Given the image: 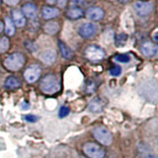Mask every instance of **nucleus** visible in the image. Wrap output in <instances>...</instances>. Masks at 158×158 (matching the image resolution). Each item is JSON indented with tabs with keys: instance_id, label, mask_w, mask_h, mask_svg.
Returning <instances> with one entry per match:
<instances>
[{
	"instance_id": "obj_1",
	"label": "nucleus",
	"mask_w": 158,
	"mask_h": 158,
	"mask_svg": "<svg viewBox=\"0 0 158 158\" xmlns=\"http://www.w3.org/2000/svg\"><path fill=\"white\" fill-rule=\"evenodd\" d=\"M41 90L46 94H54L59 90V82L54 74H48L40 83Z\"/></svg>"
},
{
	"instance_id": "obj_24",
	"label": "nucleus",
	"mask_w": 158,
	"mask_h": 158,
	"mask_svg": "<svg viewBox=\"0 0 158 158\" xmlns=\"http://www.w3.org/2000/svg\"><path fill=\"white\" fill-rule=\"evenodd\" d=\"M121 73H122V68L118 65H116L110 69V74L112 76H118L121 75Z\"/></svg>"
},
{
	"instance_id": "obj_16",
	"label": "nucleus",
	"mask_w": 158,
	"mask_h": 158,
	"mask_svg": "<svg viewBox=\"0 0 158 158\" xmlns=\"http://www.w3.org/2000/svg\"><path fill=\"white\" fill-rule=\"evenodd\" d=\"M84 15L83 9L80 6H71L67 10V17L72 20L80 19Z\"/></svg>"
},
{
	"instance_id": "obj_30",
	"label": "nucleus",
	"mask_w": 158,
	"mask_h": 158,
	"mask_svg": "<svg viewBox=\"0 0 158 158\" xmlns=\"http://www.w3.org/2000/svg\"><path fill=\"white\" fill-rule=\"evenodd\" d=\"M6 3H7V4H17V3H18V1H14V2H10V1H6Z\"/></svg>"
},
{
	"instance_id": "obj_10",
	"label": "nucleus",
	"mask_w": 158,
	"mask_h": 158,
	"mask_svg": "<svg viewBox=\"0 0 158 158\" xmlns=\"http://www.w3.org/2000/svg\"><path fill=\"white\" fill-rule=\"evenodd\" d=\"M86 16L88 19L92 20V21H100L105 16V12L104 10L100 7L93 6L90 7L86 12Z\"/></svg>"
},
{
	"instance_id": "obj_15",
	"label": "nucleus",
	"mask_w": 158,
	"mask_h": 158,
	"mask_svg": "<svg viewBox=\"0 0 158 158\" xmlns=\"http://www.w3.org/2000/svg\"><path fill=\"white\" fill-rule=\"evenodd\" d=\"M105 107V103L100 98H94L93 100L89 103V110L92 113H101Z\"/></svg>"
},
{
	"instance_id": "obj_19",
	"label": "nucleus",
	"mask_w": 158,
	"mask_h": 158,
	"mask_svg": "<svg viewBox=\"0 0 158 158\" xmlns=\"http://www.w3.org/2000/svg\"><path fill=\"white\" fill-rule=\"evenodd\" d=\"M59 31V25L56 22H48L44 26V32L49 35H54Z\"/></svg>"
},
{
	"instance_id": "obj_13",
	"label": "nucleus",
	"mask_w": 158,
	"mask_h": 158,
	"mask_svg": "<svg viewBox=\"0 0 158 158\" xmlns=\"http://www.w3.org/2000/svg\"><path fill=\"white\" fill-rule=\"evenodd\" d=\"M12 22L14 24V26L16 27H23L26 24V18L24 17V15L22 14L21 11L15 9L12 11Z\"/></svg>"
},
{
	"instance_id": "obj_31",
	"label": "nucleus",
	"mask_w": 158,
	"mask_h": 158,
	"mask_svg": "<svg viewBox=\"0 0 158 158\" xmlns=\"http://www.w3.org/2000/svg\"><path fill=\"white\" fill-rule=\"evenodd\" d=\"M0 4H1V1H0Z\"/></svg>"
},
{
	"instance_id": "obj_11",
	"label": "nucleus",
	"mask_w": 158,
	"mask_h": 158,
	"mask_svg": "<svg viewBox=\"0 0 158 158\" xmlns=\"http://www.w3.org/2000/svg\"><path fill=\"white\" fill-rule=\"evenodd\" d=\"M40 59L44 62L46 64H52L56 61V52L51 51V49H48V51H43L39 56Z\"/></svg>"
},
{
	"instance_id": "obj_22",
	"label": "nucleus",
	"mask_w": 158,
	"mask_h": 158,
	"mask_svg": "<svg viewBox=\"0 0 158 158\" xmlns=\"http://www.w3.org/2000/svg\"><path fill=\"white\" fill-rule=\"evenodd\" d=\"M115 59L121 63H127L131 60V57L130 56H127V54H117L115 56Z\"/></svg>"
},
{
	"instance_id": "obj_5",
	"label": "nucleus",
	"mask_w": 158,
	"mask_h": 158,
	"mask_svg": "<svg viewBox=\"0 0 158 158\" xmlns=\"http://www.w3.org/2000/svg\"><path fill=\"white\" fill-rule=\"evenodd\" d=\"M85 56L91 61H100L105 58V51L98 46H89L85 51Z\"/></svg>"
},
{
	"instance_id": "obj_25",
	"label": "nucleus",
	"mask_w": 158,
	"mask_h": 158,
	"mask_svg": "<svg viewBox=\"0 0 158 158\" xmlns=\"http://www.w3.org/2000/svg\"><path fill=\"white\" fill-rule=\"evenodd\" d=\"M127 35H125V34L120 35L117 40V46H123V44H125L127 43Z\"/></svg>"
},
{
	"instance_id": "obj_17",
	"label": "nucleus",
	"mask_w": 158,
	"mask_h": 158,
	"mask_svg": "<svg viewBox=\"0 0 158 158\" xmlns=\"http://www.w3.org/2000/svg\"><path fill=\"white\" fill-rule=\"evenodd\" d=\"M58 47H59V51H60L62 57L66 59H71L73 57V52L66 46L65 43H63L62 41H59Z\"/></svg>"
},
{
	"instance_id": "obj_14",
	"label": "nucleus",
	"mask_w": 158,
	"mask_h": 158,
	"mask_svg": "<svg viewBox=\"0 0 158 158\" xmlns=\"http://www.w3.org/2000/svg\"><path fill=\"white\" fill-rule=\"evenodd\" d=\"M43 17L46 20H51L52 18H56L59 15V10L58 8L54 6H44L43 8Z\"/></svg>"
},
{
	"instance_id": "obj_7",
	"label": "nucleus",
	"mask_w": 158,
	"mask_h": 158,
	"mask_svg": "<svg viewBox=\"0 0 158 158\" xmlns=\"http://www.w3.org/2000/svg\"><path fill=\"white\" fill-rule=\"evenodd\" d=\"M98 28L93 23H84L78 29V34L84 39H89L94 37L97 34Z\"/></svg>"
},
{
	"instance_id": "obj_6",
	"label": "nucleus",
	"mask_w": 158,
	"mask_h": 158,
	"mask_svg": "<svg viewBox=\"0 0 158 158\" xmlns=\"http://www.w3.org/2000/svg\"><path fill=\"white\" fill-rule=\"evenodd\" d=\"M41 73H42V68L40 67V65L33 64V65L29 66L25 70L24 77L28 83H35L36 81H38V79L41 76Z\"/></svg>"
},
{
	"instance_id": "obj_8",
	"label": "nucleus",
	"mask_w": 158,
	"mask_h": 158,
	"mask_svg": "<svg viewBox=\"0 0 158 158\" xmlns=\"http://www.w3.org/2000/svg\"><path fill=\"white\" fill-rule=\"evenodd\" d=\"M135 10L136 14L140 17H145L149 15L153 10V3L152 2H142L137 1L135 3Z\"/></svg>"
},
{
	"instance_id": "obj_23",
	"label": "nucleus",
	"mask_w": 158,
	"mask_h": 158,
	"mask_svg": "<svg viewBox=\"0 0 158 158\" xmlns=\"http://www.w3.org/2000/svg\"><path fill=\"white\" fill-rule=\"evenodd\" d=\"M69 112H70V110H69V108L66 107V106H62L60 109H59V111H58V117L59 118H64V117H66Z\"/></svg>"
},
{
	"instance_id": "obj_27",
	"label": "nucleus",
	"mask_w": 158,
	"mask_h": 158,
	"mask_svg": "<svg viewBox=\"0 0 158 158\" xmlns=\"http://www.w3.org/2000/svg\"><path fill=\"white\" fill-rule=\"evenodd\" d=\"M87 90L89 92H93L96 90V84L93 81H89V83L87 84Z\"/></svg>"
},
{
	"instance_id": "obj_2",
	"label": "nucleus",
	"mask_w": 158,
	"mask_h": 158,
	"mask_svg": "<svg viewBox=\"0 0 158 158\" xmlns=\"http://www.w3.org/2000/svg\"><path fill=\"white\" fill-rule=\"evenodd\" d=\"M25 56L21 52H15L10 54V56L5 59L4 66L10 71H17L21 69L25 63Z\"/></svg>"
},
{
	"instance_id": "obj_12",
	"label": "nucleus",
	"mask_w": 158,
	"mask_h": 158,
	"mask_svg": "<svg viewBox=\"0 0 158 158\" xmlns=\"http://www.w3.org/2000/svg\"><path fill=\"white\" fill-rule=\"evenodd\" d=\"M141 52L145 56H154L157 53V46L151 42H145L141 46Z\"/></svg>"
},
{
	"instance_id": "obj_26",
	"label": "nucleus",
	"mask_w": 158,
	"mask_h": 158,
	"mask_svg": "<svg viewBox=\"0 0 158 158\" xmlns=\"http://www.w3.org/2000/svg\"><path fill=\"white\" fill-rule=\"evenodd\" d=\"M24 120L29 123H36L39 120V118L35 115H26V116H24Z\"/></svg>"
},
{
	"instance_id": "obj_9",
	"label": "nucleus",
	"mask_w": 158,
	"mask_h": 158,
	"mask_svg": "<svg viewBox=\"0 0 158 158\" xmlns=\"http://www.w3.org/2000/svg\"><path fill=\"white\" fill-rule=\"evenodd\" d=\"M21 12L24 15V17H27L29 19H36L38 15V8L34 3L28 2L22 6Z\"/></svg>"
},
{
	"instance_id": "obj_4",
	"label": "nucleus",
	"mask_w": 158,
	"mask_h": 158,
	"mask_svg": "<svg viewBox=\"0 0 158 158\" xmlns=\"http://www.w3.org/2000/svg\"><path fill=\"white\" fill-rule=\"evenodd\" d=\"M83 151L89 158H104L106 154L102 146L93 142H88L84 144Z\"/></svg>"
},
{
	"instance_id": "obj_3",
	"label": "nucleus",
	"mask_w": 158,
	"mask_h": 158,
	"mask_svg": "<svg viewBox=\"0 0 158 158\" xmlns=\"http://www.w3.org/2000/svg\"><path fill=\"white\" fill-rule=\"evenodd\" d=\"M93 136L95 137V139L100 142L103 145H110L113 142V135L111 131L106 128L105 127H96L93 130Z\"/></svg>"
},
{
	"instance_id": "obj_20",
	"label": "nucleus",
	"mask_w": 158,
	"mask_h": 158,
	"mask_svg": "<svg viewBox=\"0 0 158 158\" xmlns=\"http://www.w3.org/2000/svg\"><path fill=\"white\" fill-rule=\"evenodd\" d=\"M5 32H6L8 36H13L15 33V26L11 18H9V17L5 18Z\"/></svg>"
},
{
	"instance_id": "obj_28",
	"label": "nucleus",
	"mask_w": 158,
	"mask_h": 158,
	"mask_svg": "<svg viewBox=\"0 0 158 158\" xmlns=\"http://www.w3.org/2000/svg\"><path fill=\"white\" fill-rule=\"evenodd\" d=\"M29 104L26 102V101H23L22 102V104H21V108L22 109H24V110H27V109H29Z\"/></svg>"
},
{
	"instance_id": "obj_18",
	"label": "nucleus",
	"mask_w": 158,
	"mask_h": 158,
	"mask_svg": "<svg viewBox=\"0 0 158 158\" xmlns=\"http://www.w3.org/2000/svg\"><path fill=\"white\" fill-rule=\"evenodd\" d=\"M4 85L7 89H16L21 86V81L16 76H8L4 82Z\"/></svg>"
},
{
	"instance_id": "obj_21",
	"label": "nucleus",
	"mask_w": 158,
	"mask_h": 158,
	"mask_svg": "<svg viewBox=\"0 0 158 158\" xmlns=\"http://www.w3.org/2000/svg\"><path fill=\"white\" fill-rule=\"evenodd\" d=\"M10 46V42L8 38L3 37L0 39V52H5L9 48Z\"/></svg>"
},
{
	"instance_id": "obj_29",
	"label": "nucleus",
	"mask_w": 158,
	"mask_h": 158,
	"mask_svg": "<svg viewBox=\"0 0 158 158\" xmlns=\"http://www.w3.org/2000/svg\"><path fill=\"white\" fill-rule=\"evenodd\" d=\"M3 28H4V26H3V23L0 21V34L2 33V31H3Z\"/></svg>"
}]
</instances>
